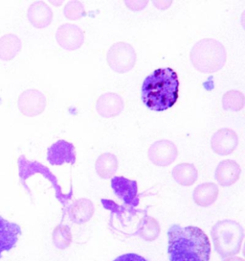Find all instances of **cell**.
<instances>
[{
	"label": "cell",
	"mask_w": 245,
	"mask_h": 261,
	"mask_svg": "<svg viewBox=\"0 0 245 261\" xmlns=\"http://www.w3.org/2000/svg\"><path fill=\"white\" fill-rule=\"evenodd\" d=\"M20 234L21 228L17 224L0 216V258L3 252H9L16 247Z\"/></svg>",
	"instance_id": "13"
},
{
	"label": "cell",
	"mask_w": 245,
	"mask_h": 261,
	"mask_svg": "<svg viewBox=\"0 0 245 261\" xmlns=\"http://www.w3.org/2000/svg\"><path fill=\"white\" fill-rule=\"evenodd\" d=\"M56 40L62 48L73 51L82 47L84 42V33L77 25L66 23L57 28Z\"/></svg>",
	"instance_id": "8"
},
{
	"label": "cell",
	"mask_w": 245,
	"mask_h": 261,
	"mask_svg": "<svg viewBox=\"0 0 245 261\" xmlns=\"http://www.w3.org/2000/svg\"><path fill=\"white\" fill-rule=\"evenodd\" d=\"M147 155L150 162L157 166H168L176 160L178 151L172 141L161 139L149 147Z\"/></svg>",
	"instance_id": "7"
},
{
	"label": "cell",
	"mask_w": 245,
	"mask_h": 261,
	"mask_svg": "<svg viewBox=\"0 0 245 261\" xmlns=\"http://www.w3.org/2000/svg\"><path fill=\"white\" fill-rule=\"evenodd\" d=\"M238 145V138L235 130L223 128L212 135L211 146L212 151L220 155L232 154Z\"/></svg>",
	"instance_id": "9"
},
{
	"label": "cell",
	"mask_w": 245,
	"mask_h": 261,
	"mask_svg": "<svg viewBox=\"0 0 245 261\" xmlns=\"http://www.w3.org/2000/svg\"><path fill=\"white\" fill-rule=\"evenodd\" d=\"M30 23L34 27L42 29L49 26L53 19V12L43 1H36L30 5L27 12Z\"/></svg>",
	"instance_id": "15"
},
{
	"label": "cell",
	"mask_w": 245,
	"mask_h": 261,
	"mask_svg": "<svg viewBox=\"0 0 245 261\" xmlns=\"http://www.w3.org/2000/svg\"><path fill=\"white\" fill-rule=\"evenodd\" d=\"M72 242V233L70 228L59 225L53 231V243L59 250L67 249Z\"/></svg>",
	"instance_id": "23"
},
{
	"label": "cell",
	"mask_w": 245,
	"mask_h": 261,
	"mask_svg": "<svg viewBox=\"0 0 245 261\" xmlns=\"http://www.w3.org/2000/svg\"><path fill=\"white\" fill-rule=\"evenodd\" d=\"M211 236L217 253L222 258H226L239 253L244 239V230L236 221H219L212 227Z\"/></svg>",
	"instance_id": "4"
},
{
	"label": "cell",
	"mask_w": 245,
	"mask_h": 261,
	"mask_svg": "<svg viewBox=\"0 0 245 261\" xmlns=\"http://www.w3.org/2000/svg\"><path fill=\"white\" fill-rule=\"evenodd\" d=\"M224 261H245L243 258H241V257H236V256H234V257H229L228 259H226V260Z\"/></svg>",
	"instance_id": "28"
},
{
	"label": "cell",
	"mask_w": 245,
	"mask_h": 261,
	"mask_svg": "<svg viewBox=\"0 0 245 261\" xmlns=\"http://www.w3.org/2000/svg\"><path fill=\"white\" fill-rule=\"evenodd\" d=\"M22 43L17 35L7 34L0 38V59L11 61L21 51Z\"/></svg>",
	"instance_id": "18"
},
{
	"label": "cell",
	"mask_w": 245,
	"mask_h": 261,
	"mask_svg": "<svg viewBox=\"0 0 245 261\" xmlns=\"http://www.w3.org/2000/svg\"><path fill=\"white\" fill-rule=\"evenodd\" d=\"M178 93V76L170 67L156 69L143 82L142 101L151 111L171 109L176 103Z\"/></svg>",
	"instance_id": "2"
},
{
	"label": "cell",
	"mask_w": 245,
	"mask_h": 261,
	"mask_svg": "<svg viewBox=\"0 0 245 261\" xmlns=\"http://www.w3.org/2000/svg\"><path fill=\"white\" fill-rule=\"evenodd\" d=\"M147 1H126V5L132 11H141L147 5Z\"/></svg>",
	"instance_id": "26"
},
{
	"label": "cell",
	"mask_w": 245,
	"mask_h": 261,
	"mask_svg": "<svg viewBox=\"0 0 245 261\" xmlns=\"http://www.w3.org/2000/svg\"><path fill=\"white\" fill-rule=\"evenodd\" d=\"M241 169L239 164L233 160L222 161L215 172V178L220 186L226 188L233 186L239 179Z\"/></svg>",
	"instance_id": "14"
},
{
	"label": "cell",
	"mask_w": 245,
	"mask_h": 261,
	"mask_svg": "<svg viewBox=\"0 0 245 261\" xmlns=\"http://www.w3.org/2000/svg\"><path fill=\"white\" fill-rule=\"evenodd\" d=\"M136 52L130 43L116 42L106 54V62L109 67L117 73L131 71L136 64Z\"/></svg>",
	"instance_id": "5"
},
{
	"label": "cell",
	"mask_w": 245,
	"mask_h": 261,
	"mask_svg": "<svg viewBox=\"0 0 245 261\" xmlns=\"http://www.w3.org/2000/svg\"><path fill=\"white\" fill-rule=\"evenodd\" d=\"M118 166L117 156L111 153H105L100 155L95 163V169L99 177L105 179L113 178L118 170Z\"/></svg>",
	"instance_id": "19"
},
{
	"label": "cell",
	"mask_w": 245,
	"mask_h": 261,
	"mask_svg": "<svg viewBox=\"0 0 245 261\" xmlns=\"http://www.w3.org/2000/svg\"><path fill=\"white\" fill-rule=\"evenodd\" d=\"M168 253L171 261H209L211 243L201 228L172 225L168 230Z\"/></svg>",
	"instance_id": "1"
},
{
	"label": "cell",
	"mask_w": 245,
	"mask_h": 261,
	"mask_svg": "<svg viewBox=\"0 0 245 261\" xmlns=\"http://www.w3.org/2000/svg\"><path fill=\"white\" fill-rule=\"evenodd\" d=\"M190 60L199 72L215 73L225 65L227 54L224 45L220 41L213 39H203L193 46Z\"/></svg>",
	"instance_id": "3"
},
{
	"label": "cell",
	"mask_w": 245,
	"mask_h": 261,
	"mask_svg": "<svg viewBox=\"0 0 245 261\" xmlns=\"http://www.w3.org/2000/svg\"><path fill=\"white\" fill-rule=\"evenodd\" d=\"M64 14L66 18L70 20H77L85 16V10L82 2L80 1H69L66 4Z\"/></svg>",
	"instance_id": "24"
},
{
	"label": "cell",
	"mask_w": 245,
	"mask_h": 261,
	"mask_svg": "<svg viewBox=\"0 0 245 261\" xmlns=\"http://www.w3.org/2000/svg\"><path fill=\"white\" fill-rule=\"evenodd\" d=\"M18 109L27 117H35L42 114L46 108V97L38 90H27L18 97Z\"/></svg>",
	"instance_id": "6"
},
{
	"label": "cell",
	"mask_w": 245,
	"mask_h": 261,
	"mask_svg": "<svg viewBox=\"0 0 245 261\" xmlns=\"http://www.w3.org/2000/svg\"><path fill=\"white\" fill-rule=\"evenodd\" d=\"M159 233H160V226L155 218L150 216H145L142 220L140 221L138 228H137V234L143 240L154 241L158 237Z\"/></svg>",
	"instance_id": "21"
},
{
	"label": "cell",
	"mask_w": 245,
	"mask_h": 261,
	"mask_svg": "<svg viewBox=\"0 0 245 261\" xmlns=\"http://www.w3.org/2000/svg\"><path fill=\"white\" fill-rule=\"evenodd\" d=\"M95 212L94 204L88 199H79L68 208V215L76 224H83L91 219Z\"/></svg>",
	"instance_id": "16"
},
{
	"label": "cell",
	"mask_w": 245,
	"mask_h": 261,
	"mask_svg": "<svg viewBox=\"0 0 245 261\" xmlns=\"http://www.w3.org/2000/svg\"><path fill=\"white\" fill-rule=\"evenodd\" d=\"M111 188L115 194L124 201L125 204L133 206L139 204L137 199L138 185L136 180H131L124 177H113L111 179Z\"/></svg>",
	"instance_id": "10"
},
{
	"label": "cell",
	"mask_w": 245,
	"mask_h": 261,
	"mask_svg": "<svg viewBox=\"0 0 245 261\" xmlns=\"http://www.w3.org/2000/svg\"><path fill=\"white\" fill-rule=\"evenodd\" d=\"M219 187L213 182H205L196 187L193 199L197 205L207 207L213 204L219 196Z\"/></svg>",
	"instance_id": "17"
},
{
	"label": "cell",
	"mask_w": 245,
	"mask_h": 261,
	"mask_svg": "<svg viewBox=\"0 0 245 261\" xmlns=\"http://www.w3.org/2000/svg\"><path fill=\"white\" fill-rule=\"evenodd\" d=\"M47 160L52 165H62L64 163H76V151L72 143L64 139L57 140L48 148Z\"/></svg>",
	"instance_id": "11"
},
{
	"label": "cell",
	"mask_w": 245,
	"mask_h": 261,
	"mask_svg": "<svg viewBox=\"0 0 245 261\" xmlns=\"http://www.w3.org/2000/svg\"><path fill=\"white\" fill-rule=\"evenodd\" d=\"M245 98L242 92L238 90H229L222 97V108L225 111L238 112L244 107Z\"/></svg>",
	"instance_id": "22"
},
{
	"label": "cell",
	"mask_w": 245,
	"mask_h": 261,
	"mask_svg": "<svg viewBox=\"0 0 245 261\" xmlns=\"http://www.w3.org/2000/svg\"><path fill=\"white\" fill-rule=\"evenodd\" d=\"M113 261H147L145 257L137 253H126L118 256Z\"/></svg>",
	"instance_id": "25"
},
{
	"label": "cell",
	"mask_w": 245,
	"mask_h": 261,
	"mask_svg": "<svg viewBox=\"0 0 245 261\" xmlns=\"http://www.w3.org/2000/svg\"><path fill=\"white\" fill-rule=\"evenodd\" d=\"M172 177L180 186L190 187L196 182L198 173L194 164L180 163L173 168Z\"/></svg>",
	"instance_id": "20"
},
{
	"label": "cell",
	"mask_w": 245,
	"mask_h": 261,
	"mask_svg": "<svg viewBox=\"0 0 245 261\" xmlns=\"http://www.w3.org/2000/svg\"><path fill=\"white\" fill-rule=\"evenodd\" d=\"M124 110L122 98L114 92H106L97 100L96 111L102 117L111 118L118 116Z\"/></svg>",
	"instance_id": "12"
},
{
	"label": "cell",
	"mask_w": 245,
	"mask_h": 261,
	"mask_svg": "<svg viewBox=\"0 0 245 261\" xmlns=\"http://www.w3.org/2000/svg\"><path fill=\"white\" fill-rule=\"evenodd\" d=\"M172 1H162V2L161 1H156V2H154V4L159 10H166V9L169 8L172 5Z\"/></svg>",
	"instance_id": "27"
}]
</instances>
